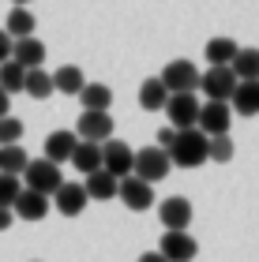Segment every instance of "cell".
Listing matches in <instances>:
<instances>
[{"label":"cell","mask_w":259,"mask_h":262,"mask_svg":"<svg viewBox=\"0 0 259 262\" xmlns=\"http://www.w3.org/2000/svg\"><path fill=\"white\" fill-rule=\"evenodd\" d=\"M132 158H135V150L128 146V142H121V139H105L102 142V169L109 176H116V180L132 176Z\"/></svg>","instance_id":"cell-6"},{"label":"cell","mask_w":259,"mask_h":262,"mask_svg":"<svg viewBox=\"0 0 259 262\" xmlns=\"http://www.w3.org/2000/svg\"><path fill=\"white\" fill-rule=\"evenodd\" d=\"M8 109H11V94L0 90V116H8Z\"/></svg>","instance_id":"cell-35"},{"label":"cell","mask_w":259,"mask_h":262,"mask_svg":"<svg viewBox=\"0 0 259 262\" xmlns=\"http://www.w3.org/2000/svg\"><path fill=\"white\" fill-rule=\"evenodd\" d=\"M229 71L237 75V82L259 79V49H237V56L229 60Z\"/></svg>","instance_id":"cell-21"},{"label":"cell","mask_w":259,"mask_h":262,"mask_svg":"<svg viewBox=\"0 0 259 262\" xmlns=\"http://www.w3.org/2000/svg\"><path fill=\"white\" fill-rule=\"evenodd\" d=\"M75 131H53L49 139H45V161H53V165H61L72 158V150H75Z\"/></svg>","instance_id":"cell-19"},{"label":"cell","mask_w":259,"mask_h":262,"mask_svg":"<svg viewBox=\"0 0 259 262\" xmlns=\"http://www.w3.org/2000/svg\"><path fill=\"white\" fill-rule=\"evenodd\" d=\"M169 101V90L162 86V79H143V86H139V105H143L147 113H158L166 109Z\"/></svg>","instance_id":"cell-23"},{"label":"cell","mask_w":259,"mask_h":262,"mask_svg":"<svg viewBox=\"0 0 259 262\" xmlns=\"http://www.w3.org/2000/svg\"><path fill=\"white\" fill-rule=\"evenodd\" d=\"M116 199H124L128 210H150L154 206V187L143 184L139 176H124V180L116 184Z\"/></svg>","instance_id":"cell-11"},{"label":"cell","mask_w":259,"mask_h":262,"mask_svg":"<svg viewBox=\"0 0 259 262\" xmlns=\"http://www.w3.org/2000/svg\"><path fill=\"white\" fill-rule=\"evenodd\" d=\"M75 98L83 101V109H90V113H109V105H113V90L105 86V82H83V90H79Z\"/></svg>","instance_id":"cell-17"},{"label":"cell","mask_w":259,"mask_h":262,"mask_svg":"<svg viewBox=\"0 0 259 262\" xmlns=\"http://www.w3.org/2000/svg\"><path fill=\"white\" fill-rule=\"evenodd\" d=\"M229 109L237 116H259V79H248V82H237L229 98Z\"/></svg>","instance_id":"cell-15"},{"label":"cell","mask_w":259,"mask_h":262,"mask_svg":"<svg viewBox=\"0 0 259 262\" xmlns=\"http://www.w3.org/2000/svg\"><path fill=\"white\" fill-rule=\"evenodd\" d=\"M162 86H166L169 94H195L199 90V71L195 64H188V60H173L166 64V71H162Z\"/></svg>","instance_id":"cell-7"},{"label":"cell","mask_w":259,"mask_h":262,"mask_svg":"<svg viewBox=\"0 0 259 262\" xmlns=\"http://www.w3.org/2000/svg\"><path fill=\"white\" fill-rule=\"evenodd\" d=\"M23 75H27V68H19L15 60H4L0 64V90L4 94H19L23 90Z\"/></svg>","instance_id":"cell-28"},{"label":"cell","mask_w":259,"mask_h":262,"mask_svg":"<svg viewBox=\"0 0 259 262\" xmlns=\"http://www.w3.org/2000/svg\"><path fill=\"white\" fill-rule=\"evenodd\" d=\"M158 217H162L166 229H188V221H192V202L184 195H169V199H162Z\"/></svg>","instance_id":"cell-14"},{"label":"cell","mask_w":259,"mask_h":262,"mask_svg":"<svg viewBox=\"0 0 259 262\" xmlns=\"http://www.w3.org/2000/svg\"><path fill=\"white\" fill-rule=\"evenodd\" d=\"M27 150L23 146H0V172H8V176H19L23 169H27Z\"/></svg>","instance_id":"cell-27"},{"label":"cell","mask_w":259,"mask_h":262,"mask_svg":"<svg viewBox=\"0 0 259 262\" xmlns=\"http://www.w3.org/2000/svg\"><path fill=\"white\" fill-rule=\"evenodd\" d=\"M207 161H218V165L233 161V139L229 135H210L207 139Z\"/></svg>","instance_id":"cell-29"},{"label":"cell","mask_w":259,"mask_h":262,"mask_svg":"<svg viewBox=\"0 0 259 262\" xmlns=\"http://www.w3.org/2000/svg\"><path fill=\"white\" fill-rule=\"evenodd\" d=\"M199 90L207 94V101H229L237 90V75L229 71V64H210L207 71H199Z\"/></svg>","instance_id":"cell-4"},{"label":"cell","mask_w":259,"mask_h":262,"mask_svg":"<svg viewBox=\"0 0 259 262\" xmlns=\"http://www.w3.org/2000/svg\"><path fill=\"white\" fill-rule=\"evenodd\" d=\"M11 213L23 217V221H42L45 213H49V195H38V191H30V187H23L15 195V202H11Z\"/></svg>","instance_id":"cell-12"},{"label":"cell","mask_w":259,"mask_h":262,"mask_svg":"<svg viewBox=\"0 0 259 262\" xmlns=\"http://www.w3.org/2000/svg\"><path fill=\"white\" fill-rule=\"evenodd\" d=\"M4 60H11V38L0 30V64H4Z\"/></svg>","instance_id":"cell-33"},{"label":"cell","mask_w":259,"mask_h":262,"mask_svg":"<svg viewBox=\"0 0 259 262\" xmlns=\"http://www.w3.org/2000/svg\"><path fill=\"white\" fill-rule=\"evenodd\" d=\"M173 135H176V127H162V131H158V142H154V146H158V150H169Z\"/></svg>","instance_id":"cell-32"},{"label":"cell","mask_w":259,"mask_h":262,"mask_svg":"<svg viewBox=\"0 0 259 262\" xmlns=\"http://www.w3.org/2000/svg\"><path fill=\"white\" fill-rule=\"evenodd\" d=\"M11 221H15V213L0 206V232H8V229H11Z\"/></svg>","instance_id":"cell-34"},{"label":"cell","mask_w":259,"mask_h":262,"mask_svg":"<svg viewBox=\"0 0 259 262\" xmlns=\"http://www.w3.org/2000/svg\"><path fill=\"white\" fill-rule=\"evenodd\" d=\"M68 161H72L83 176H90V172H98V169H102V146H98V142H83V139H79Z\"/></svg>","instance_id":"cell-18"},{"label":"cell","mask_w":259,"mask_h":262,"mask_svg":"<svg viewBox=\"0 0 259 262\" xmlns=\"http://www.w3.org/2000/svg\"><path fill=\"white\" fill-rule=\"evenodd\" d=\"M199 251V244L188 236V229H166V236H162V247L158 255L166 262H192Z\"/></svg>","instance_id":"cell-8"},{"label":"cell","mask_w":259,"mask_h":262,"mask_svg":"<svg viewBox=\"0 0 259 262\" xmlns=\"http://www.w3.org/2000/svg\"><path fill=\"white\" fill-rule=\"evenodd\" d=\"M87 202H90V199H87V191H83V184H68V180H64V184L53 191V206L61 210L64 217H79Z\"/></svg>","instance_id":"cell-13"},{"label":"cell","mask_w":259,"mask_h":262,"mask_svg":"<svg viewBox=\"0 0 259 262\" xmlns=\"http://www.w3.org/2000/svg\"><path fill=\"white\" fill-rule=\"evenodd\" d=\"M11 60H15L19 68H42L45 64V45L38 38H19V41H11Z\"/></svg>","instance_id":"cell-16"},{"label":"cell","mask_w":259,"mask_h":262,"mask_svg":"<svg viewBox=\"0 0 259 262\" xmlns=\"http://www.w3.org/2000/svg\"><path fill=\"white\" fill-rule=\"evenodd\" d=\"M23 176V187H30V191H38V195H53L56 187L64 184V176H61V165H53V161H27V169L19 172Z\"/></svg>","instance_id":"cell-3"},{"label":"cell","mask_w":259,"mask_h":262,"mask_svg":"<svg viewBox=\"0 0 259 262\" xmlns=\"http://www.w3.org/2000/svg\"><path fill=\"white\" fill-rule=\"evenodd\" d=\"M169 169H173V165H169V154L158 150V146H143V150H135V158H132V176H139L143 184L166 180Z\"/></svg>","instance_id":"cell-2"},{"label":"cell","mask_w":259,"mask_h":262,"mask_svg":"<svg viewBox=\"0 0 259 262\" xmlns=\"http://www.w3.org/2000/svg\"><path fill=\"white\" fill-rule=\"evenodd\" d=\"M166 154L169 165H176V169H199V165H207V135L199 127H184L173 135Z\"/></svg>","instance_id":"cell-1"},{"label":"cell","mask_w":259,"mask_h":262,"mask_svg":"<svg viewBox=\"0 0 259 262\" xmlns=\"http://www.w3.org/2000/svg\"><path fill=\"white\" fill-rule=\"evenodd\" d=\"M237 49H241V45L233 41V38H210L207 49H203V56H207V64H229L233 56H237Z\"/></svg>","instance_id":"cell-25"},{"label":"cell","mask_w":259,"mask_h":262,"mask_svg":"<svg viewBox=\"0 0 259 262\" xmlns=\"http://www.w3.org/2000/svg\"><path fill=\"white\" fill-rule=\"evenodd\" d=\"M23 191V180L19 176H8V172H0V206L11 210V202H15V195Z\"/></svg>","instance_id":"cell-31"},{"label":"cell","mask_w":259,"mask_h":262,"mask_svg":"<svg viewBox=\"0 0 259 262\" xmlns=\"http://www.w3.org/2000/svg\"><path fill=\"white\" fill-rule=\"evenodd\" d=\"M53 79V94L56 90H61V94H79V90H83V71H79L75 64H64L61 71H56V75H49Z\"/></svg>","instance_id":"cell-24"},{"label":"cell","mask_w":259,"mask_h":262,"mask_svg":"<svg viewBox=\"0 0 259 262\" xmlns=\"http://www.w3.org/2000/svg\"><path fill=\"white\" fill-rule=\"evenodd\" d=\"M34 11H27V8H11V15H8V23H4V34L8 38H34Z\"/></svg>","instance_id":"cell-22"},{"label":"cell","mask_w":259,"mask_h":262,"mask_svg":"<svg viewBox=\"0 0 259 262\" xmlns=\"http://www.w3.org/2000/svg\"><path fill=\"white\" fill-rule=\"evenodd\" d=\"M229 124H233V109L229 101H203L199 105V116H195V127L203 135H229Z\"/></svg>","instance_id":"cell-5"},{"label":"cell","mask_w":259,"mask_h":262,"mask_svg":"<svg viewBox=\"0 0 259 262\" xmlns=\"http://www.w3.org/2000/svg\"><path fill=\"white\" fill-rule=\"evenodd\" d=\"M23 90L30 94V98H49L53 94V79H49V71H42V68H30L27 75H23Z\"/></svg>","instance_id":"cell-26"},{"label":"cell","mask_w":259,"mask_h":262,"mask_svg":"<svg viewBox=\"0 0 259 262\" xmlns=\"http://www.w3.org/2000/svg\"><path fill=\"white\" fill-rule=\"evenodd\" d=\"M166 116H169V124H173L176 131L195 127L199 98H195V94H169V101H166Z\"/></svg>","instance_id":"cell-10"},{"label":"cell","mask_w":259,"mask_h":262,"mask_svg":"<svg viewBox=\"0 0 259 262\" xmlns=\"http://www.w3.org/2000/svg\"><path fill=\"white\" fill-rule=\"evenodd\" d=\"M11 4H15V8H23V4H30V0H11Z\"/></svg>","instance_id":"cell-37"},{"label":"cell","mask_w":259,"mask_h":262,"mask_svg":"<svg viewBox=\"0 0 259 262\" xmlns=\"http://www.w3.org/2000/svg\"><path fill=\"white\" fill-rule=\"evenodd\" d=\"M113 116L109 113H90V109H83V116H79V124H75V139H83V142H102L105 139H113Z\"/></svg>","instance_id":"cell-9"},{"label":"cell","mask_w":259,"mask_h":262,"mask_svg":"<svg viewBox=\"0 0 259 262\" xmlns=\"http://www.w3.org/2000/svg\"><path fill=\"white\" fill-rule=\"evenodd\" d=\"M116 176H109L105 169H98V172H90L87 176V184H83V191H87V199H98V202H109V199H116Z\"/></svg>","instance_id":"cell-20"},{"label":"cell","mask_w":259,"mask_h":262,"mask_svg":"<svg viewBox=\"0 0 259 262\" xmlns=\"http://www.w3.org/2000/svg\"><path fill=\"white\" fill-rule=\"evenodd\" d=\"M23 139V120H15V116H0V146H19Z\"/></svg>","instance_id":"cell-30"},{"label":"cell","mask_w":259,"mask_h":262,"mask_svg":"<svg viewBox=\"0 0 259 262\" xmlns=\"http://www.w3.org/2000/svg\"><path fill=\"white\" fill-rule=\"evenodd\" d=\"M139 262H166V258H162L158 251H147V255H139Z\"/></svg>","instance_id":"cell-36"}]
</instances>
